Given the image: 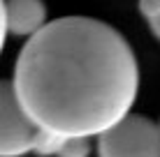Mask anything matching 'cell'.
I'll return each mask as SVG.
<instances>
[{"mask_svg":"<svg viewBox=\"0 0 160 157\" xmlns=\"http://www.w3.org/2000/svg\"><path fill=\"white\" fill-rule=\"evenodd\" d=\"M40 125L26 113L14 81L0 79V157H21L35 150Z\"/></svg>","mask_w":160,"mask_h":157,"instance_id":"3","label":"cell"},{"mask_svg":"<svg viewBox=\"0 0 160 157\" xmlns=\"http://www.w3.org/2000/svg\"><path fill=\"white\" fill-rule=\"evenodd\" d=\"M139 12L146 16V19H153V16L160 14V0H139Z\"/></svg>","mask_w":160,"mask_h":157,"instance_id":"6","label":"cell"},{"mask_svg":"<svg viewBox=\"0 0 160 157\" xmlns=\"http://www.w3.org/2000/svg\"><path fill=\"white\" fill-rule=\"evenodd\" d=\"M7 30L19 37H32L47 25V5L42 0H7Z\"/></svg>","mask_w":160,"mask_h":157,"instance_id":"4","label":"cell"},{"mask_svg":"<svg viewBox=\"0 0 160 157\" xmlns=\"http://www.w3.org/2000/svg\"><path fill=\"white\" fill-rule=\"evenodd\" d=\"M88 150H91L88 136H68L56 157H88Z\"/></svg>","mask_w":160,"mask_h":157,"instance_id":"5","label":"cell"},{"mask_svg":"<svg viewBox=\"0 0 160 157\" xmlns=\"http://www.w3.org/2000/svg\"><path fill=\"white\" fill-rule=\"evenodd\" d=\"M5 2L7 0H0V53H2L5 46V37H7V9H5Z\"/></svg>","mask_w":160,"mask_h":157,"instance_id":"7","label":"cell"},{"mask_svg":"<svg viewBox=\"0 0 160 157\" xmlns=\"http://www.w3.org/2000/svg\"><path fill=\"white\" fill-rule=\"evenodd\" d=\"M148 25H151V30H153V35L160 39V14L158 16H153V19H148Z\"/></svg>","mask_w":160,"mask_h":157,"instance_id":"8","label":"cell"},{"mask_svg":"<svg viewBox=\"0 0 160 157\" xmlns=\"http://www.w3.org/2000/svg\"><path fill=\"white\" fill-rule=\"evenodd\" d=\"M98 157H160V125L146 116L128 113L98 134Z\"/></svg>","mask_w":160,"mask_h":157,"instance_id":"2","label":"cell"},{"mask_svg":"<svg viewBox=\"0 0 160 157\" xmlns=\"http://www.w3.org/2000/svg\"><path fill=\"white\" fill-rule=\"evenodd\" d=\"M14 88L42 129L65 139L98 136L130 113L139 67L116 28L91 16H63L23 44Z\"/></svg>","mask_w":160,"mask_h":157,"instance_id":"1","label":"cell"}]
</instances>
